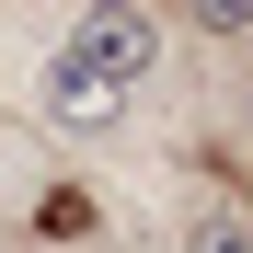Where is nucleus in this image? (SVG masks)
Returning <instances> with one entry per match:
<instances>
[{
  "mask_svg": "<svg viewBox=\"0 0 253 253\" xmlns=\"http://www.w3.org/2000/svg\"><path fill=\"white\" fill-rule=\"evenodd\" d=\"M161 35H173L161 12H81L58 58H69V69H92L104 92H138V81L161 69Z\"/></svg>",
  "mask_w": 253,
  "mask_h": 253,
  "instance_id": "1",
  "label": "nucleus"
},
{
  "mask_svg": "<svg viewBox=\"0 0 253 253\" xmlns=\"http://www.w3.org/2000/svg\"><path fill=\"white\" fill-rule=\"evenodd\" d=\"M35 104H46V126H115V115H126V92H104V81H92V69H69V58H46Z\"/></svg>",
  "mask_w": 253,
  "mask_h": 253,
  "instance_id": "2",
  "label": "nucleus"
},
{
  "mask_svg": "<svg viewBox=\"0 0 253 253\" xmlns=\"http://www.w3.org/2000/svg\"><path fill=\"white\" fill-rule=\"evenodd\" d=\"M104 230V196L92 184H46V196H35V242H92Z\"/></svg>",
  "mask_w": 253,
  "mask_h": 253,
  "instance_id": "3",
  "label": "nucleus"
},
{
  "mask_svg": "<svg viewBox=\"0 0 253 253\" xmlns=\"http://www.w3.org/2000/svg\"><path fill=\"white\" fill-rule=\"evenodd\" d=\"M196 35H207V46H242V35H253V0H207Z\"/></svg>",
  "mask_w": 253,
  "mask_h": 253,
  "instance_id": "4",
  "label": "nucleus"
},
{
  "mask_svg": "<svg viewBox=\"0 0 253 253\" xmlns=\"http://www.w3.org/2000/svg\"><path fill=\"white\" fill-rule=\"evenodd\" d=\"M184 253H253V219H196Z\"/></svg>",
  "mask_w": 253,
  "mask_h": 253,
  "instance_id": "5",
  "label": "nucleus"
}]
</instances>
